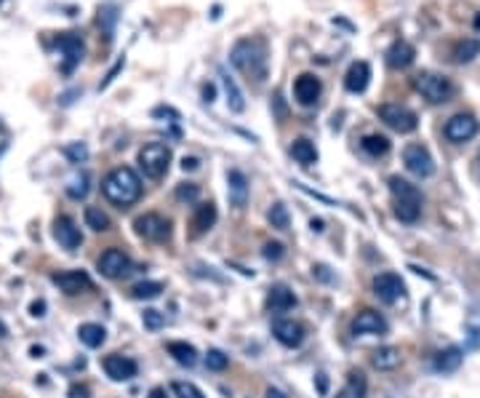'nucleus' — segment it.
<instances>
[{
  "label": "nucleus",
  "mask_w": 480,
  "mask_h": 398,
  "mask_svg": "<svg viewBox=\"0 0 480 398\" xmlns=\"http://www.w3.org/2000/svg\"><path fill=\"white\" fill-rule=\"evenodd\" d=\"M102 193H104V198H107L112 206L128 209V206H133L142 198V180H139V174L133 169H128V166H118V169H112L107 177H104Z\"/></svg>",
  "instance_id": "obj_1"
},
{
  "label": "nucleus",
  "mask_w": 480,
  "mask_h": 398,
  "mask_svg": "<svg viewBox=\"0 0 480 398\" xmlns=\"http://www.w3.org/2000/svg\"><path fill=\"white\" fill-rule=\"evenodd\" d=\"M229 62L253 81L267 78V46L262 37H243L229 51Z\"/></svg>",
  "instance_id": "obj_2"
},
{
  "label": "nucleus",
  "mask_w": 480,
  "mask_h": 398,
  "mask_svg": "<svg viewBox=\"0 0 480 398\" xmlns=\"http://www.w3.org/2000/svg\"><path fill=\"white\" fill-rule=\"evenodd\" d=\"M390 190L395 195V217L406 225H414L421 217V195L411 182L390 177Z\"/></svg>",
  "instance_id": "obj_3"
},
{
  "label": "nucleus",
  "mask_w": 480,
  "mask_h": 398,
  "mask_svg": "<svg viewBox=\"0 0 480 398\" xmlns=\"http://www.w3.org/2000/svg\"><path fill=\"white\" fill-rule=\"evenodd\" d=\"M171 166V147L163 142H150L139 150V169L150 180H160Z\"/></svg>",
  "instance_id": "obj_4"
},
{
  "label": "nucleus",
  "mask_w": 480,
  "mask_h": 398,
  "mask_svg": "<svg viewBox=\"0 0 480 398\" xmlns=\"http://www.w3.org/2000/svg\"><path fill=\"white\" fill-rule=\"evenodd\" d=\"M414 86H416V91H419L421 97L432 102V105H445L448 99L454 97V83L448 78H443V75L419 73L414 78Z\"/></svg>",
  "instance_id": "obj_5"
},
{
  "label": "nucleus",
  "mask_w": 480,
  "mask_h": 398,
  "mask_svg": "<svg viewBox=\"0 0 480 398\" xmlns=\"http://www.w3.org/2000/svg\"><path fill=\"white\" fill-rule=\"evenodd\" d=\"M379 118L397 134H411L416 131V126H419L416 112L403 107V105H382V107H379Z\"/></svg>",
  "instance_id": "obj_6"
},
{
  "label": "nucleus",
  "mask_w": 480,
  "mask_h": 398,
  "mask_svg": "<svg viewBox=\"0 0 480 398\" xmlns=\"http://www.w3.org/2000/svg\"><path fill=\"white\" fill-rule=\"evenodd\" d=\"M133 228H136V233L142 235L144 241L163 243V241H168V238H171V222H168L166 217L155 214V211H150V214H142V217H136Z\"/></svg>",
  "instance_id": "obj_7"
},
{
  "label": "nucleus",
  "mask_w": 480,
  "mask_h": 398,
  "mask_svg": "<svg viewBox=\"0 0 480 398\" xmlns=\"http://www.w3.org/2000/svg\"><path fill=\"white\" fill-rule=\"evenodd\" d=\"M403 163H406V169L414 174V177H419V180H427L435 174V160H432L430 150L424 145H408L403 150Z\"/></svg>",
  "instance_id": "obj_8"
},
{
  "label": "nucleus",
  "mask_w": 480,
  "mask_h": 398,
  "mask_svg": "<svg viewBox=\"0 0 480 398\" xmlns=\"http://www.w3.org/2000/svg\"><path fill=\"white\" fill-rule=\"evenodd\" d=\"M99 273L109 281H118L131 273V257L123 252V249H107V252L99 257Z\"/></svg>",
  "instance_id": "obj_9"
},
{
  "label": "nucleus",
  "mask_w": 480,
  "mask_h": 398,
  "mask_svg": "<svg viewBox=\"0 0 480 398\" xmlns=\"http://www.w3.org/2000/svg\"><path fill=\"white\" fill-rule=\"evenodd\" d=\"M56 49H59V54H61V73L64 75H70L85 57L83 40L78 35H70V33L56 37Z\"/></svg>",
  "instance_id": "obj_10"
},
{
  "label": "nucleus",
  "mask_w": 480,
  "mask_h": 398,
  "mask_svg": "<svg viewBox=\"0 0 480 398\" xmlns=\"http://www.w3.org/2000/svg\"><path fill=\"white\" fill-rule=\"evenodd\" d=\"M478 121H475V115H469V112H459L454 115L451 121L445 123V139L448 142H454V145H462V142H469L475 134H478Z\"/></svg>",
  "instance_id": "obj_11"
},
{
  "label": "nucleus",
  "mask_w": 480,
  "mask_h": 398,
  "mask_svg": "<svg viewBox=\"0 0 480 398\" xmlns=\"http://www.w3.org/2000/svg\"><path fill=\"white\" fill-rule=\"evenodd\" d=\"M373 294L387 305H392L406 294V283L397 273H379L373 278Z\"/></svg>",
  "instance_id": "obj_12"
},
{
  "label": "nucleus",
  "mask_w": 480,
  "mask_h": 398,
  "mask_svg": "<svg viewBox=\"0 0 480 398\" xmlns=\"http://www.w3.org/2000/svg\"><path fill=\"white\" fill-rule=\"evenodd\" d=\"M102 366H104V374H107L112 382H128V380H133L136 377V372H139V366H136V361L133 358H128V356H107L104 361H102Z\"/></svg>",
  "instance_id": "obj_13"
},
{
  "label": "nucleus",
  "mask_w": 480,
  "mask_h": 398,
  "mask_svg": "<svg viewBox=\"0 0 480 398\" xmlns=\"http://www.w3.org/2000/svg\"><path fill=\"white\" fill-rule=\"evenodd\" d=\"M54 238L59 241L61 249L75 252V249H80V243H83V233H80V228L75 225L72 217H56V222H54Z\"/></svg>",
  "instance_id": "obj_14"
},
{
  "label": "nucleus",
  "mask_w": 480,
  "mask_h": 398,
  "mask_svg": "<svg viewBox=\"0 0 480 398\" xmlns=\"http://www.w3.org/2000/svg\"><path fill=\"white\" fill-rule=\"evenodd\" d=\"M272 334L283 348H299L304 342V326L294 318H280L272 324Z\"/></svg>",
  "instance_id": "obj_15"
},
{
  "label": "nucleus",
  "mask_w": 480,
  "mask_h": 398,
  "mask_svg": "<svg viewBox=\"0 0 480 398\" xmlns=\"http://www.w3.org/2000/svg\"><path fill=\"white\" fill-rule=\"evenodd\" d=\"M387 318L376 310H360L352 321V334H387Z\"/></svg>",
  "instance_id": "obj_16"
},
{
  "label": "nucleus",
  "mask_w": 480,
  "mask_h": 398,
  "mask_svg": "<svg viewBox=\"0 0 480 398\" xmlns=\"http://www.w3.org/2000/svg\"><path fill=\"white\" fill-rule=\"evenodd\" d=\"M320 91H323V86L320 81L315 78V75L304 73L296 78V83H294V94H296V102L304 105V107H312L318 99H320Z\"/></svg>",
  "instance_id": "obj_17"
},
{
  "label": "nucleus",
  "mask_w": 480,
  "mask_h": 398,
  "mask_svg": "<svg viewBox=\"0 0 480 398\" xmlns=\"http://www.w3.org/2000/svg\"><path fill=\"white\" fill-rule=\"evenodd\" d=\"M227 193H229V204L235 206V209H246V204H248V180H246L243 171L229 169Z\"/></svg>",
  "instance_id": "obj_18"
},
{
  "label": "nucleus",
  "mask_w": 480,
  "mask_h": 398,
  "mask_svg": "<svg viewBox=\"0 0 480 398\" xmlns=\"http://www.w3.org/2000/svg\"><path fill=\"white\" fill-rule=\"evenodd\" d=\"M371 81V64L368 62H355L344 75V88L349 94H363Z\"/></svg>",
  "instance_id": "obj_19"
},
{
  "label": "nucleus",
  "mask_w": 480,
  "mask_h": 398,
  "mask_svg": "<svg viewBox=\"0 0 480 398\" xmlns=\"http://www.w3.org/2000/svg\"><path fill=\"white\" fill-rule=\"evenodd\" d=\"M54 283H56L64 294H80V291L91 289V278H88V273H83V270L59 273V276H54Z\"/></svg>",
  "instance_id": "obj_20"
},
{
  "label": "nucleus",
  "mask_w": 480,
  "mask_h": 398,
  "mask_svg": "<svg viewBox=\"0 0 480 398\" xmlns=\"http://www.w3.org/2000/svg\"><path fill=\"white\" fill-rule=\"evenodd\" d=\"M414 59H416V49L411 43H406V40H397L387 51V64L392 70H406V67L414 64Z\"/></svg>",
  "instance_id": "obj_21"
},
{
  "label": "nucleus",
  "mask_w": 480,
  "mask_h": 398,
  "mask_svg": "<svg viewBox=\"0 0 480 398\" xmlns=\"http://www.w3.org/2000/svg\"><path fill=\"white\" fill-rule=\"evenodd\" d=\"M267 308L272 313H288L291 308H296V294L288 286H272L267 294Z\"/></svg>",
  "instance_id": "obj_22"
},
{
  "label": "nucleus",
  "mask_w": 480,
  "mask_h": 398,
  "mask_svg": "<svg viewBox=\"0 0 480 398\" xmlns=\"http://www.w3.org/2000/svg\"><path fill=\"white\" fill-rule=\"evenodd\" d=\"M216 206L208 201V204H200L198 209H195V214H192V222H190V228H192V235H203L205 230H211L216 225Z\"/></svg>",
  "instance_id": "obj_23"
},
{
  "label": "nucleus",
  "mask_w": 480,
  "mask_h": 398,
  "mask_svg": "<svg viewBox=\"0 0 480 398\" xmlns=\"http://www.w3.org/2000/svg\"><path fill=\"white\" fill-rule=\"evenodd\" d=\"M371 366L373 369H379V372H392V369L400 366V350L392 348V345H384V348L373 350Z\"/></svg>",
  "instance_id": "obj_24"
},
{
  "label": "nucleus",
  "mask_w": 480,
  "mask_h": 398,
  "mask_svg": "<svg viewBox=\"0 0 480 398\" xmlns=\"http://www.w3.org/2000/svg\"><path fill=\"white\" fill-rule=\"evenodd\" d=\"M462 361H464V353H462V348H456V345H451V348L440 350L438 356H435V369L438 372H456L459 366H462Z\"/></svg>",
  "instance_id": "obj_25"
},
{
  "label": "nucleus",
  "mask_w": 480,
  "mask_h": 398,
  "mask_svg": "<svg viewBox=\"0 0 480 398\" xmlns=\"http://www.w3.org/2000/svg\"><path fill=\"white\" fill-rule=\"evenodd\" d=\"M168 356L181 366H187V369H192L198 363V350L187 345V342H168Z\"/></svg>",
  "instance_id": "obj_26"
},
{
  "label": "nucleus",
  "mask_w": 480,
  "mask_h": 398,
  "mask_svg": "<svg viewBox=\"0 0 480 398\" xmlns=\"http://www.w3.org/2000/svg\"><path fill=\"white\" fill-rule=\"evenodd\" d=\"M78 337H80L85 348H102L104 339H107V332H104L102 324H83L78 329Z\"/></svg>",
  "instance_id": "obj_27"
},
{
  "label": "nucleus",
  "mask_w": 480,
  "mask_h": 398,
  "mask_svg": "<svg viewBox=\"0 0 480 398\" xmlns=\"http://www.w3.org/2000/svg\"><path fill=\"white\" fill-rule=\"evenodd\" d=\"M291 156H294V160L296 163H301V166H312L315 160H318V150H315V145H312L310 139H296L294 145H291Z\"/></svg>",
  "instance_id": "obj_28"
},
{
  "label": "nucleus",
  "mask_w": 480,
  "mask_h": 398,
  "mask_svg": "<svg viewBox=\"0 0 480 398\" xmlns=\"http://www.w3.org/2000/svg\"><path fill=\"white\" fill-rule=\"evenodd\" d=\"M366 390H368L366 377H363L360 372H349L347 385L336 393V398H366Z\"/></svg>",
  "instance_id": "obj_29"
},
{
  "label": "nucleus",
  "mask_w": 480,
  "mask_h": 398,
  "mask_svg": "<svg viewBox=\"0 0 480 398\" xmlns=\"http://www.w3.org/2000/svg\"><path fill=\"white\" fill-rule=\"evenodd\" d=\"M222 83H224V91H227L229 110H232V112H243V110H246V99H243V91L238 88V83H235L227 73H222Z\"/></svg>",
  "instance_id": "obj_30"
},
{
  "label": "nucleus",
  "mask_w": 480,
  "mask_h": 398,
  "mask_svg": "<svg viewBox=\"0 0 480 398\" xmlns=\"http://www.w3.org/2000/svg\"><path fill=\"white\" fill-rule=\"evenodd\" d=\"M360 147H363L371 158H382L390 153V139L382 136V134H368V136H363Z\"/></svg>",
  "instance_id": "obj_31"
},
{
  "label": "nucleus",
  "mask_w": 480,
  "mask_h": 398,
  "mask_svg": "<svg viewBox=\"0 0 480 398\" xmlns=\"http://www.w3.org/2000/svg\"><path fill=\"white\" fill-rule=\"evenodd\" d=\"M85 228H91L94 233H107L112 228V222H109V217L99 206H88L85 209Z\"/></svg>",
  "instance_id": "obj_32"
},
{
  "label": "nucleus",
  "mask_w": 480,
  "mask_h": 398,
  "mask_svg": "<svg viewBox=\"0 0 480 398\" xmlns=\"http://www.w3.org/2000/svg\"><path fill=\"white\" fill-rule=\"evenodd\" d=\"M160 291H163V283H157V281H142V283H136L131 289V297L133 300H155V297H160Z\"/></svg>",
  "instance_id": "obj_33"
},
{
  "label": "nucleus",
  "mask_w": 480,
  "mask_h": 398,
  "mask_svg": "<svg viewBox=\"0 0 480 398\" xmlns=\"http://www.w3.org/2000/svg\"><path fill=\"white\" fill-rule=\"evenodd\" d=\"M267 219L275 230H288L291 225V217H288V209L283 204H272V209L267 211Z\"/></svg>",
  "instance_id": "obj_34"
},
{
  "label": "nucleus",
  "mask_w": 480,
  "mask_h": 398,
  "mask_svg": "<svg viewBox=\"0 0 480 398\" xmlns=\"http://www.w3.org/2000/svg\"><path fill=\"white\" fill-rule=\"evenodd\" d=\"M480 54V40H464V43H459V49H456L454 59L459 64H464V62H472L475 57Z\"/></svg>",
  "instance_id": "obj_35"
},
{
  "label": "nucleus",
  "mask_w": 480,
  "mask_h": 398,
  "mask_svg": "<svg viewBox=\"0 0 480 398\" xmlns=\"http://www.w3.org/2000/svg\"><path fill=\"white\" fill-rule=\"evenodd\" d=\"M203 363H205V369H208V372H224V369L229 366V356H224L222 350H208Z\"/></svg>",
  "instance_id": "obj_36"
},
{
  "label": "nucleus",
  "mask_w": 480,
  "mask_h": 398,
  "mask_svg": "<svg viewBox=\"0 0 480 398\" xmlns=\"http://www.w3.org/2000/svg\"><path fill=\"white\" fill-rule=\"evenodd\" d=\"M67 195H70V198H75V201L85 198V195H88V174L75 177V180H72V185L67 187Z\"/></svg>",
  "instance_id": "obj_37"
},
{
  "label": "nucleus",
  "mask_w": 480,
  "mask_h": 398,
  "mask_svg": "<svg viewBox=\"0 0 480 398\" xmlns=\"http://www.w3.org/2000/svg\"><path fill=\"white\" fill-rule=\"evenodd\" d=\"M198 195H200V187L198 185H192V182H184L176 187V201L181 204H192V201H198Z\"/></svg>",
  "instance_id": "obj_38"
},
{
  "label": "nucleus",
  "mask_w": 480,
  "mask_h": 398,
  "mask_svg": "<svg viewBox=\"0 0 480 398\" xmlns=\"http://www.w3.org/2000/svg\"><path fill=\"white\" fill-rule=\"evenodd\" d=\"M171 387H174V393H176L179 398H205L203 390H200L198 385H192V382H181L179 380V382H174Z\"/></svg>",
  "instance_id": "obj_39"
},
{
  "label": "nucleus",
  "mask_w": 480,
  "mask_h": 398,
  "mask_svg": "<svg viewBox=\"0 0 480 398\" xmlns=\"http://www.w3.org/2000/svg\"><path fill=\"white\" fill-rule=\"evenodd\" d=\"M142 321H144V329H150V332H157V329H163V324H166L163 313H160V310H152V308L144 310Z\"/></svg>",
  "instance_id": "obj_40"
},
{
  "label": "nucleus",
  "mask_w": 480,
  "mask_h": 398,
  "mask_svg": "<svg viewBox=\"0 0 480 398\" xmlns=\"http://www.w3.org/2000/svg\"><path fill=\"white\" fill-rule=\"evenodd\" d=\"M264 259L267 262H280L283 259V254H286V249H283V243H275V241H270V243H264Z\"/></svg>",
  "instance_id": "obj_41"
},
{
  "label": "nucleus",
  "mask_w": 480,
  "mask_h": 398,
  "mask_svg": "<svg viewBox=\"0 0 480 398\" xmlns=\"http://www.w3.org/2000/svg\"><path fill=\"white\" fill-rule=\"evenodd\" d=\"M64 153H67V158H70L72 163H80V160H85V158H88V147L80 145V142H75V145L64 147Z\"/></svg>",
  "instance_id": "obj_42"
},
{
  "label": "nucleus",
  "mask_w": 480,
  "mask_h": 398,
  "mask_svg": "<svg viewBox=\"0 0 480 398\" xmlns=\"http://www.w3.org/2000/svg\"><path fill=\"white\" fill-rule=\"evenodd\" d=\"M30 315H35V318H40V315H46V302L37 300L30 305Z\"/></svg>",
  "instance_id": "obj_43"
},
{
  "label": "nucleus",
  "mask_w": 480,
  "mask_h": 398,
  "mask_svg": "<svg viewBox=\"0 0 480 398\" xmlns=\"http://www.w3.org/2000/svg\"><path fill=\"white\" fill-rule=\"evenodd\" d=\"M70 398H88V387H85V385H72L70 387Z\"/></svg>",
  "instance_id": "obj_44"
},
{
  "label": "nucleus",
  "mask_w": 480,
  "mask_h": 398,
  "mask_svg": "<svg viewBox=\"0 0 480 398\" xmlns=\"http://www.w3.org/2000/svg\"><path fill=\"white\" fill-rule=\"evenodd\" d=\"M198 163H200L198 158H184V160H181V169H184V171H192V169H198Z\"/></svg>",
  "instance_id": "obj_45"
},
{
  "label": "nucleus",
  "mask_w": 480,
  "mask_h": 398,
  "mask_svg": "<svg viewBox=\"0 0 480 398\" xmlns=\"http://www.w3.org/2000/svg\"><path fill=\"white\" fill-rule=\"evenodd\" d=\"M315 270V276L320 278V281H331V276H328V267L325 265H318V267H312Z\"/></svg>",
  "instance_id": "obj_46"
},
{
  "label": "nucleus",
  "mask_w": 480,
  "mask_h": 398,
  "mask_svg": "<svg viewBox=\"0 0 480 398\" xmlns=\"http://www.w3.org/2000/svg\"><path fill=\"white\" fill-rule=\"evenodd\" d=\"M264 398H288V396L283 390H277V387H267V390H264Z\"/></svg>",
  "instance_id": "obj_47"
},
{
  "label": "nucleus",
  "mask_w": 480,
  "mask_h": 398,
  "mask_svg": "<svg viewBox=\"0 0 480 398\" xmlns=\"http://www.w3.org/2000/svg\"><path fill=\"white\" fill-rule=\"evenodd\" d=\"M318 390H320V396L328 393V380H325V374H318Z\"/></svg>",
  "instance_id": "obj_48"
},
{
  "label": "nucleus",
  "mask_w": 480,
  "mask_h": 398,
  "mask_svg": "<svg viewBox=\"0 0 480 398\" xmlns=\"http://www.w3.org/2000/svg\"><path fill=\"white\" fill-rule=\"evenodd\" d=\"M214 94H216L214 86H203V97H205V102H214Z\"/></svg>",
  "instance_id": "obj_49"
},
{
  "label": "nucleus",
  "mask_w": 480,
  "mask_h": 398,
  "mask_svg": "<svg viewBox=\"0 0 480 398\" xmlns=\"http://www.w3.org/2000/svg\"><path fill=\"white\" fill-rule=\"evenodd\" d=\"M150 398H168V396L163 387H152V390H150Z\"/></svg>",
  "instance_id": "obj_50"
},
{
  "label": "nucleus",
  "mask_w": 480,
  "mask_h": 398,
  "mask_svg": "<svg viewBox=\"0 0 480 398\" xmlns=\"http://www.w3.org/2000/svg\"><path fill=\"white\" fill-rule=\"evenodd\" d=\"M312 230H318V233H320V230H323V222H320V219H312Z\"/></svg>",
  "instance_id": "obj_51"
},
{
  "label": "nucleus",
  "mask_w": 480,
  "mask_h": 398,
  "mask_svg": "<svg viewBox=\"0 0 480 398\" xmlns=\"http://www.w3.org/2000/svg\"><path fill=\"white\" fill-rule=\"evenodd\" d=\"M30 353H32L35 358H43V348H32V350H30Z\"/></svg>",
  "instance_id": "obj_52"
},
{
  "label": "nucleus",
  "mask_w": 480,
  "mask_h": 398,
  "mask_svg": "<svg viewBox=\"0 0 480 398\" xmlns=\"http://www.w3.org/2000/svg\"><path fill=\"white\" fill-rule=\"evenodd\" d=\"M475 27H478V30H480V16H478V19H475Z\"/></svg>",
  "instance_id": "obj_53"
}]
</instances>
